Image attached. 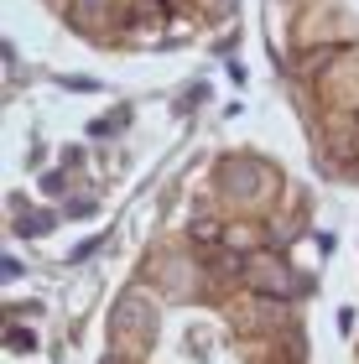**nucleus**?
<instances>
[{
    "instance_id": "nucleus-1",
    "label": "nucleus",
    "mask_w": 359,
    "mask_h": 364,
    "mask_svg": "<svg viewBox=\"0 0 359 364\" xmlns=\"http://www.w3.org/2000/svg\"><path fill=\"white\" fill-rule=\"evenodd\" d=\"M245 276H255V281H260V291H291V271H286L276 255H255Z\"/></svg>"
},
{
    "instance_id": "nucleus-2",
    "label": "nucleus",
    "mask_w": 359,
    "mask_h": 364,
    "mask_svg": "<svg viewBox=\"0 0 359 364\" xmlns=\"http://www.w3.org/2000/svg\"><path fill=\"white\" fill-rule=\"evenodd\" d=\"M338 53H344V47H307L302 63H297V73H302V78H313L318 68H328V63H333Z\"/></svg>"
}]
</instances>
